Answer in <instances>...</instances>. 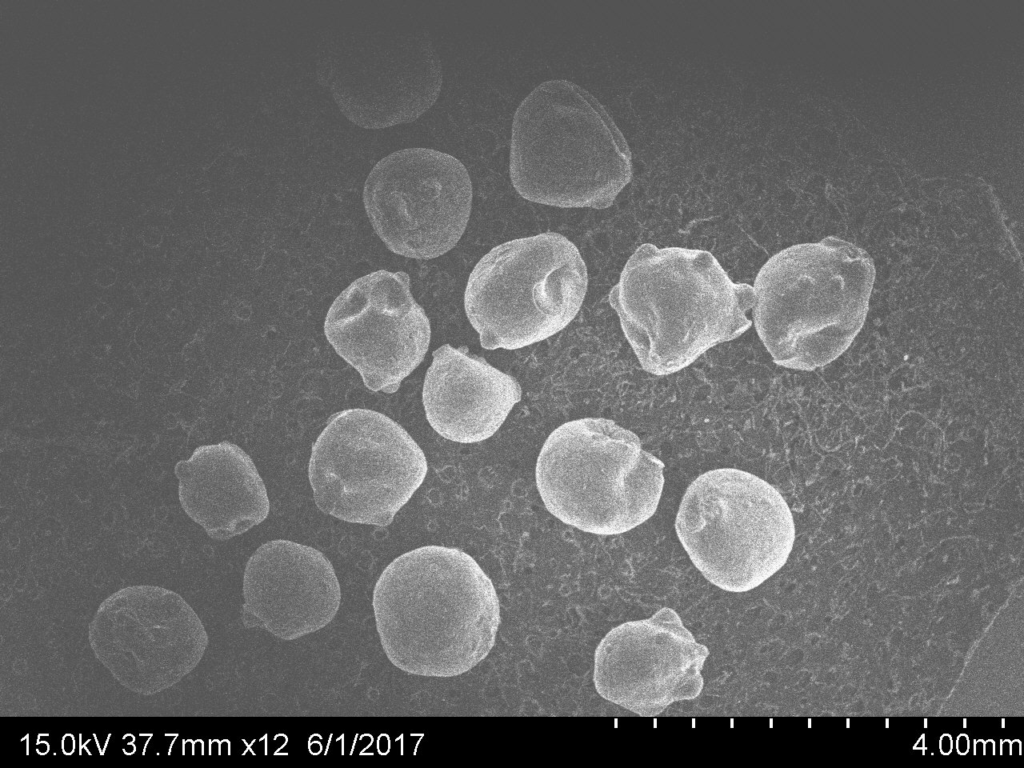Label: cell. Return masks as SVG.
Listing matches in <instances>:
<instances>
[{"label":"cell","instance_id":"1","mask_svg":"<svg viewBox=\"0 0 1024 768\" xmlns=\"http://www.w3.org/2000/svg\"><path fill=\"white\" fill-rule=\"evenodd\" d=\"M376 630L403 672L452 677L480 663L495 644L500 605L492 581L457 548L427 545L401 554L373 589Z\"/></svg>","mask_w":1024,"mask_h":768},{"label":"cell","instance_id":"2","mask_svg":"<svg viewBox=\"0 0 1024 768\" xmlns=\"http://www.w3.org/2000/svg\"><path fill=\"white\" fill-rule=\"evenodd\" d=\"M609 303L641 367L665 376L747 331L754 292L706 250L645 243L627 260Z\"/></svg>","mask_w":1024,"mask_h":768},{"label":"cell","instance_id":"3","mask_svg":"<svg viewBox=\"0 0 1024 768\" xmlns=\"http://www.w3.org/2000/svg\"><path fill=\"white\" fill-rule=\"evenodd\" d=\"M875 275L869 253L834 236L770 257L756 275L751 309L773 362L811 371L836 360L864 325Z\"/></svg>","mask_w":1024,"mask_h":768},{"label":"cell","instance_id":"4","mask_svg":"<svg viewBox=\"0 0 1024 768\" xmlns=\"http://www.w3.org/2000/svg\"><path fill=\"white\" fill-rule=\"evenodd\" d=\"M509 173L515 190L531 202L605 209L631 179V154L594 95L554 79L535 87L515 111Z\"/></svg>","mask_w":1024,"mask_h":768},{"label":"cell","instance_id":"5","mask_svg":"<svg viewBox=\"0 0 1024 768\" xmlns=\"http://www.w3.org/2000/svg\"><path fill=\"white\" fill-rule=\"evenodd\" d=\"M663 462L632 431L606 418L566 422L545 440L535 468L547 510L591 534L630 531L656 512Z\"/></svg>","mask_w":1024,"mask_h":768},{"label":"cell","instance_id":"6","mask_svg":"<svg viewBox=\"0 0 1024 768\" xmlns=\"http://www.w3.org/2000/svg\"><path fill=\"white\" fill-rule=\"evenodd\" d=\"M675 531L698 571L720 589L748 592L787 562L795 540L792 512L766 480L719 468L686 489Z\"/></svg>","mask_w":1024,"mask_h":768},{"label":"cell","instance_id":"7","mask_svg":"<svg viewBox=\"0 0 1024 768\" xmlns=\"http://www.w3.org/2000/svg\"><path fill=\"white\" fill-rule=\"evenodd\" d=\"M588 286L577 247L555 232L502 243L472 270L464 307L481 346L519 349L547 339L577 315Z\"/></svg>","mask_w":1024,"mask_h":768},{"label":"cell","instance_id":"8","mask_svg":"<svg viewBox=\"0 0 1024 768\" xmlns=\"http://www.w3.org/2000/svg\"><path fill=\"white\" fill-rule=\"evenodd\" d=\"M427 470L424 452L400 424L371 409L351 408L331 416L314 442L308 478L322 512L385 527Z\"/></svg>","mask_w":1024,"mask_h":768},{"label":"cell","instance_id":"9","mask_svg":"<svg viewBox=\"0 0 1024 768\" xmlns=\"http://www.w3.org/2000/svg\"><path fill=\"white\" fill-rule=\"evenodd\" d=\"M472 182L464 164L430 148L392 152L369 172L363 204L371 226L393 253L433 259L462 237L472 208Z\"/></svg>","mask_w":1024,"mask_h":768},{"label":"cell","instance_id":"10","mask_svg":"<svg viewBox=\"0 0 1024 768\" xmlns=\"http://www.w3.org/2000/svg\"><path fill=\"white\" fill-rule=\"evenodd\" d=\"M97 660L126 689L150 696L171 688L203 658L208 634L178 593L132 585L108 596L88 627Z\"/></svg>","mask_w":1024,"mask_h":768},{"label":"cell","instance_id":"11","mask_svg":"<svg viewBox=\"0 0 1024 768\" xmlns=\"http://www.w3.org/2000/svg\"><path fill=\"white\" fill-rule=\"evenodd\" d=\"M319 82L340 112L364 129L417 120L438 99L443 70L424 34H352L327 45L317 64Z\"/></svg>","mask_w":1024,"mask_h":768},{"label":"cell","instance_id":"12","mask_svg":"<svg viewBox=\"0 0 1024 768\" xmlns=\"http://www.w3.org/2000/svg\"><path fill=\"white\" fill-rule=\"evenodd\" d=\"M324 334L373 392L394 393L423 361L431 327L406 272L377 270L348 285L332 302Z\"/></svg>","mask_w":1024,"mask_h":768},{"label":"cell","instance_id":"13","mask_svg":"<svg viewBox=\"0 0 1024 768\" xmlns=\"http://www.w3.org/2000/svg\"><path fill=\"white\" fill-rule=\"evenodd\" d=\"M708 656V648L695 640L678 613L663 607L604 636L594 654L593 682L607 701L654 717L674 702L700 695Z\"/></svg>","mask_w":1024,"mask_h":768},{"label":"cell","instance_id":"14","mask_svg":"<svg viewBox=\"0 0 1024 768\" xmlns=\"http://www.w3.org/2000/svg\"><path fill=\"white\" fill-rule=\"evenodd\" d=\"M242 621L296 640L327 626L341 604L335 570L319 550L277 539L259 546L243 575Z\"/></svg>","mask_w":1024,"mask_h":768},{"label":"cell","instance_id":"15","mask_svg":"<svg viewBox=\"0 0 1024 768\" xmlns=\"http://www.w3.org/2000/svg\"><path fill=\"white\" fill-rule=\"evenodd\" d=\"M521 399L518 381L466 347L444 344L433 352L422 401L430 426L447 440L490 438Z\"/></svg>","mask_w":1024,"mask_h":768},{"label":"cell","instance_id":"16","mask_svg":"<svg viewBox=\"0 0 1024 768\" xmlns=\"http://www.w3.org/2000/svg\"><path fill=\"white\" fill-rule=\"evenodd\" d=\"M174 473L182 509L215 540L241 535L269 514L265 484L251 457L234 443L199 446Z\"/></svg>","mask_w":1024,"mask_h":768},{"label":"cell","instance_id":"17","mask_svg":"<svg viewBox=\"0 0 1024 768\" xmlns=\"http://www.w3.org/2000/svg\"><path fill=\"white\" fill-rule=\"evenodd\" d=\"M115 279V271L111 268H105L100 270L96 276L97 283L103 287H108L112 285L115 282Z\"/></svg>","mask_w":1024,"mask_h":768},{"label":"cell","instance_id":"18","mask_svg":"<svg viewBox=\"0 0 1024 768\" xmlns=\"http://www.w3.org/2000/svg\"><path fill=\"white\" fill-rule=\"evenodd\" d=\"M96 311L99 315L105 316L108 313V308L106 307V305H104V303H99L98 306L96 307Z\"/></svg>","mask_w":1024,"mask_h":768}]
</instances>
